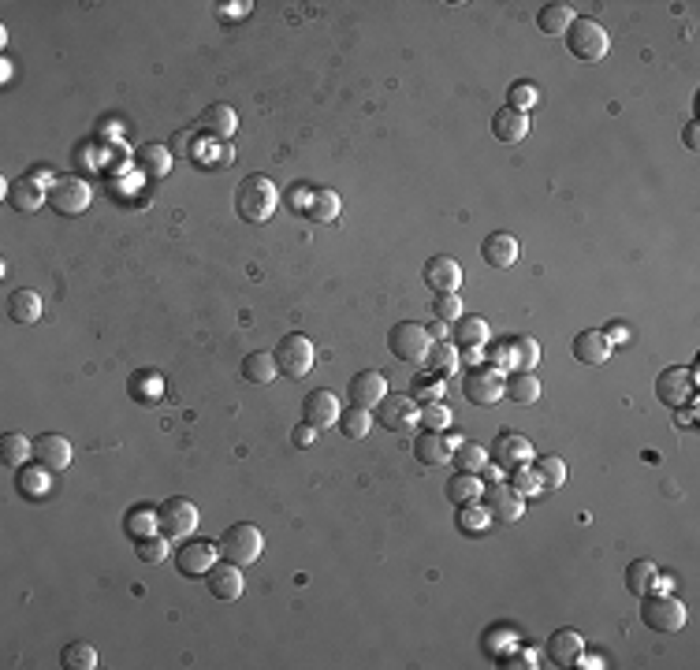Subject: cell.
<instances>
[{"instance_id": "obj_29", "label": "cell", "mask_w": 700, "mask_h": 670, "mask_svg": "<svg viewBox=\"0 0 700 670\" xmlns=\"http://www.w3.org/2000/svg\"><path fill=\"white\" fill-rule=\"evenodd\" d=\"M451 335H454L451 343L462 350V347H484L492 331H489V321H484V317H466V313H462L459 321H454V331H451Z\"/></svg>"}, {"instance_id": "obj_4", "label": "cell", "mask_w": 700, "mask_h": 670, "mask_svg": "<svg viewBox=\"0 0 700 670\" xmlns=\"http://www.w3.org/2000/svg\"><path fill=\"white\" fill-rule=\"evenodd\" d=\"M89 201H94V191H89V182L79 175H56L49 182V205L60 217H82L89 209Z\"/></svg>"}, {"instance_id": "obj_41", "label": "cell", "mask_w": 700, "mask_h": 670, "mask_svg": "<svg viewBox=\"0 0 700 670\" xmlns=\"http://www.w3.org/2000/svg\"><path fill=\"white\" fill-rule=\"evenodd\" d=\"M451 462L459 466L462 473H481L484 466H489V451H484L481 443H454Z\"/></svg>"}, {"instance_id": "obj_51", "label": "cell", "mask_w": 700, "mask_h": 670, "mask_svg": "<svg viewBox=\"0 0 700 670\" xmlns=\"http://www.w3.org/2000/svg\"><path fill=\"white\" fill-rule=\"evenodd\" d=\"M459 510H462V517H459V526H462L466 533H470V529L477 533V529H484V522H489V514H484V510H477L473 503H470V507H459Z\"/></svg>"}, {"instance_id": "obj_21", "label": "cell", "mask_w": 700, "mask_h": 670, "mask_svg": "<svg viewBox=\"0 0 700 670\" xmlns=\"http://www.w3.org/2000/svg\"><path fill=\"white\" fill-rule=\"evenodd\" d=\"M451 451H454V440H447L443 433H417L414 436V459L421 466H443L451 462Z\"/></svg>"}, {"instance_id": "obj_42", "label": "cell", "mask_w": 700, "mask_h": 670, "mask_svg": "<svg viewBox=\"0 0 700 670\" xmlns=\"http://www.w3.org/2000/svg\"><path fill=\"white\" fill-rule=\"evenodd\" d=\"M369 429H373V417H369V410H358V406H350L347 414H340V433H343L347 440H365V436H369Z\"/></svg>"}, {"instance_id": "obj_17", "label": "cell", "mask_w": 700, "mask_h": 670, "mask_svg": "<svg viewBox=\"0 0 700 670\" xmlns=\"http://www.w3.org/2000/svg\"><path fill=\"white\" fill-rule=\"evenodd\" d=\"M492 462L499 470H518V466H529L533 462V443L518 433H499L496 443H492Z\"/></svg>"}, {"instance_id": "obj_9", "label": "cell", "mask_w": 700, "mask_h": 670, "mask_svg": "<svg viewBox=\"0 0 700 670\" xmlns=\"http://www.w3.org/2000/svg\"><path fill=\"white\" fill-rule=\"evenodd\" d=\"M462 391L473 406H496L503 399V377L496 365H473L462 380Z\"/></svg>"}, {"instance_id": "obj_45", "label": "cell", "mask_w": 700, "mask_h": 670, "mask_svg": "<svg viewBox=\"0 0 700 670\" xmlns=\"http://www.w3.org/2000/svg\"><path fill=\"white\" fill-rule=\"evenodd\" d=\"M131 399H135V403H145V399L157 403V399H161V380H157L154 373H145V377L135 373V377H131Z\"/></svg>"}, {"instance_id": "obj_54", "label": "cell", "mask_w": 700, "mask_h": 670, "mask_svg": "<svg viewBox=\"0 0 700 670\" xmlns=\"http://www.w3.org/2000/svg\"><path fill=\"white\" fill-rule=\"evenodd\" d=\"M603 335H607V340H611V343H626V340H630V328H626V324H611V328H607Z\"/></svg>"}, {"instance_id": "obj_49", "label": "cell", "mask_w": 700, "mask_h": 670, "mask_svg": "<svg viewBox=\"0 0 700 670\" xmlns=\"http://www.w3.org/2000/svg\"><path fill=\"white\" fill-rule=\"evenodd\" d=\"M510 489L518 492L522 499H526V496H537V492H544V489H540V480H537V473H533L529 466L510 470Z\"/></svg>"}, {"instance_id": "obj_11", "label": "cell", "mask_w": 700, "mask_h": 670, "mask_svg": "<svg viewBox=\"0 0 700 670\" xmlns=\"http://www.w3.org/2000/svg\"><path fill=\"white\" fill-rule=\"evenodd\" d=\"M377 424L387 433H410L417 424V406L410 395H384L377 406Z\"/></svg>"}, {"instance_id": "obj_15", "label": "cell", "mask_w": 700, "mask_h": 670, "mask_svg": "<svg viewBox=\"0 0 700 670\" xmlns=\"http://www.w3.org/2000/svg\"><path fill=\"white\" fill-rule=\"evenodd\" d=\"M693 384H696V373H689V369H663L656 380V395H659L663 406L678 410L693 399Z\"/></svg>"}, {"instance_id": "obj_56", "label": "cell", "mask_w": 700, "mask_h": 670, "mask_svg": "<svg viewBox=\"0 0 700 670\" xmlns=\"http://www.w3.org/2000/svg\"><path fill=\"white\" fill-rule=\"evenodd\" d=\"M313 433H317V429H310V424H306V429H298V433H294V440H298L302 447H306V443L313 440Z\"/></svg>"}, {"instance_id": "obj_46", "label": "cell", "mask_w": 700, "mask_h": 670, "mask_svg": "<svg viewBox=\"0 0 700 670\" xmlns=\"http://www.w3.org/2000/svg\"><path fill=\"white\" fill-rule=\"evenodd\" d=\"M168 536H149V540H138L135 544V555L142 559V563H164L168 559Z\"/></svg>"}, {"instance_id": "obj_53", "label": "cell", "mask_w": 700, "mask_h": 670, "mask_svg": "<svg viewBox=\"0 0 700 670\" xmlns=\"http://www.w3.org/2000/svg\"><path fill=\"white\" fill-rule=\"evenodd\" d=\"M19 489H26V492H34V496H42L45 492V477L42 473H19Z\"/></svg>"}, {"instance_id": "obj_36", "label": "cell", "mask_w": 700, "mask_h": 670, "mask_svg": "<svg viewBox=\"0 0 700 670\" xmlns=\"http://www.w3.org/2000/svg\"><path fill=\"white\" fill-rule=\"evenodd\" d=\"M425 365H429L433 373H440V377H451V373L462 365L459 347H454L451 340H436V343L429 347V354H425Z\"/></svg>"}, {"instance_id": "obj_24", "label": "cell", "mask_w": 700, "mask_h": 670, "mask_svg": "<svg viewBox=\"0 0 700 670\" xmlns=\"http://www.w3.org/2000/svg\"><path fill=\"white\" fill-rule=\"evenodd\" d=\"M574 358L582 361V365H603L607 358H611V340H607L603 331H582V335H574Z\"/></svg>"}, {"instance_id": "obj_37", "label": "cell", "mask_w": 700, "mask_h": 670, "mask_svg": "<svg viewBox=\"0 0 700 670\" xmlns=\"http://www.w3.org/2000/svg\"><path fill=\"white\" fill-rule=\"evenodd\" d=\"M443 395H447V384H443V377H440V373H433V369L414 373V380H410V399H421V403H440Z\"/></svg>"}, {"instance_id": "obj_52", "label": "cell", "mask_w": 700, "mask_h": 670, "mask_svg": "<svg viewBox=\"0 0 700 670\" xmlns=\"http://www.w3.org/2000/svg\"><path fill=\"white\" fill-rule=\"evenodd\" d=\"M489 365L510 369V340H503V343H492V347H489Z\"/></svg>"}, {"instance_id": "obj_20", "label": "cell", "mask_w": 700, "mask_h": 670, "mask_svg": "<svg viewBox=\"0 0 700 670\" xmlns=\"http://www.w3.org/2000/svg\"><path fill=\"white\" fill-rule=\"evenodd\" d=\"M582 656H585V641L577 629H559V633L547 637V659L555 666H577Z\"/></svg>"}, {"instance_id": "obj_8", "label": "cell", "mask_w": 700, "mask_h": 670, "mask_svg": "<svg viewBox=\"0 0 700 670\" xmlns=\"http://www.w3.org/2000/svg\"><path fill=\"white\" fill-rule=\"evenodd\" d=\"M641 622L652 633H678L686 626V607L675 596H641Z\"/></svg>"}, {"instance_id": "obj_5", "label": "cell", "mask_w": 700, "mask_h": 670, "mask_svg": "<svg viewBox=\"0 0 700 670\" xmlns=\"http://www.w3.org/2000/svg\"><path fill=\"white\" fill-rule=\"evenodd\" d=\"M429 347H433V335L425 331V324H417V321H403V324H395V328H391V335H387V350H391L395 358H399V361H406V365L425 361Z\"/></svg>"}, {"instance_id": "obj_32", "label": "cell", "mask_w": 700, "mask_h": 670, "mask_svg": "<svg viewBox=\"0 0 700 670\" xmlns=\"http://www.w3.org/2000/svg\"><path fill=\"white\" fill-rule=\"evenodd\" d=\"M34 459V440H26L23 433H5L0 436V462L5 466H26Z\"/></svg>"}, {"instance_id": "obj_55", "label": "cell", "mask_w": 700, "mask_h": 670, "mask_svg": "<svg viewBox=\"0 0 700 670\" xmlns=\"http://www.w3.org/2000/svg\"><path fill=\"white\" fill-rule=\"evenodd\" d=\"M425 331H429V335H433V343H436V340H443V335H447V328H443V321H433V324H425Z\"/></svg>"}, {"instance_id": "obj_19", "label": "cell", "mask_w": 700, "mask_h": 670, "mask_svg": "<svg viewBox=\"0 0 700 670\" xmlns=\"http://www.w3.org/2000/svg\"><path fill=\"white\" fill-rule=\"evenodd\" d=\"M198 131L205 138H212V142H228L238 131V116H235L231 105H209L201 112V119H198Z\"/></svg>"}, {"instance_id": "obj_50", "label": "cell", "mask_w": 700, "mask_h": 670, "mask_svg": "<svg viewBox=\"0 0 700 670\" xmlns=\"http://www.w3.org/2000/svg\"><path fill=\"white\" fill-rule=\"evenodd\" d=\"M194 138H201V131L194 127V131H179L175 138H172V157H194L191 149H194Z\"/></svg>"}, {"instance_id": "obj_31", "label": "cell", "mask_w": 700, "mask_h": 670, "mask_svg": "<svg viewBox=\"0 0 700 670\" xmlns=\"http://www.w3.org/2000/svg\"><path fill=\"white\" fill-rule=\"evenodd\" d=\"M656 582H659L656 563H649V559H633V563L626 566V589H630L637 600L649 596V592L656 589Z\"/></svg>"}, {"instance_id": "obj_26", "label": "cell", "mask_w": 700, "mask_h": 670, "mask_svg": "<svg viewBox=\"0 0 700 670\" xmlns=\"http://www.w3.org/2000/svg\"><path fill=\"white\" fill-rule=\"evenodd\" d=\"M492 135H496L499 142H507V145L529 138V116H526V112H514V108H499V112L492 116Z\"/></svg>"}, {"instance_id": "obj_40", "label": "cell", "mask_w": 700, "mask_h": 670, "mask_svg": "<svg viewBox=\"0 0 700 670\" xmlns=\"http://www.w3.org/2000/svg\"><path fill=\"white\" fill-rule=\"evenodd\" d=\"M533 473L540 480V489H563L566 484V462L559 459V454H540Z\"/></svg>"}, {"instance_id": "obj_34", "label": "cell", "mask_w": 700, "mask_h": 670, "mask_svg": "<svg viewBox=\"0 0 700 670\" xmlns=\"http://www.w3.org/2000/svg\"><path fill=\"white\" fill-rule=\"evenodd\" d=\"M138 168L149 175V179H164L172 172V149L168 145H157V142H149L138 149Z\"/></svg>"}, {"instance_id": "obj_30", "label": "cell", "mask_w": 700, "mask_h": 670, "mask_svg": "<svg viewBox=\"0 0 700 670\" xmlns=\"http://www.w3.org/2000/svg\"><path fill=\"white\" fill-rule=\"evenodd\" d=\"M8 317L15 321V324H38L42 321V294L38 291H15L12 298H8Z\"/></svg>"}, {"instance_id": "obj_23", "label": "cell", "mask_w": 700, "mask_h": 670, "mask_svg": "<svg viewBox=\"0 0 700 670\" xmlns=\"http://www.w3.org/2000/svg\"><path fill=\"white\" fill-rule=\"evenodd\" d=\"M425 284H429L436 294H454L462 287V268L454 257H433L425 265Z\"/></svg>"}, {"instance_id": "obj_12", "label": "cell", "mask_w": 700, "mask_h": 670, "mask_svg": "<svg viewBox=\"0 0 700 670\" xmlns=\"http://www.w3.org/2000/svg\"><path fill=\"white\" fill-rule=\"evenodd\" d=\"M340 399L331 391H324V387H317V391H310L306 399H302V421L310 424V429H331V424H340Z\"/></svg>"}, {"instance_id": "obj_57", "label": "cell", "mask_w": 700, "mask_h": 670, "mask_svg": "<svg viewBox=\"0 0 700 670\" xmlns=\"http://www.w3.org/2000/svg\"><path fill=\"white\" fill-rule=\"evenodd\" d=\"M686 145H689V149H696V124H689V127H686Z\"/></svg>"}, {"instance_id": "obj_48", "label": "cell", "mask_w": 700, "mask_h": 670, "mask_svg": "<svg viewBox=\"0 0 700 670\" xmlns=\"http://www.w3.org/2000/svg\"><path fill=\"white\" fill-rule=\"evenodd\" d=\"M433 317L443 321V324H447V321L454 324V321L462 317V298H459V294H436V302H433Z\"/></svg>"}, {"instance_id": "obj_25", "label": "cell", "mask_w": 700, "mask_h": 670, "mask_svg": "<svg viewBox=\"0 0 700 670\" xmlns=\"http://www.w3.org/2000/svg\"><path fill=\"white\" fill-rule=\"evenodd\" d=\"M49 201V187H38V179H19L8 187V205L15 212H38Z\"/></svg>"}, {"instance_id": "obj_44", "label": "cell", "mask_w": 700, "mask_h": 670, "mask_svg": "<svg viewBox=\"0 0 700 670\" xmlns=\"http://www.w3.org/2000/svg\"><path fill=\"white\" fill-rule=\"evenodd\" d=\"M417 421L429 433H447L451 429V410L443 403H425V410H417Z\"/></svg>"}, {"instance_id": "obj_18", "label": "cell", "mask_w": 700, "mask_h": 670, "mask_svg": "<svg viewBox=\"0 0 700 670\" xmlns=\"http://www.w3.org/2000/svg\"><path fill=\"white\" fill-rule=\"evenodd\" d=\"M34 459L45 473H60V470L71 466V443L64 436H56V433H42L34 440Z\"/></svg>"}, {"instance_id": "obj_22", "label": "cell", "mask_w": 700, "mask_h": 670, "mask_svg": "<svg viewBox=\"0 0 700 670\" xmlns=\"http://www.w3.org/2000/svg\"><path fill=\"white\" fill-rule=\"evenodd\" d=\"M518 238L514 235H507V231H492L489 238L481 242V257H484V265L489 268H510L514 261H518Z\"/></svg>"}, {"instance_id": "obj_7", "label": "cell", "mask_w": 700, "mask_h": 670, "mask_svg": "<svg viewBox=\"0 0 700 670\" xmlns=\"http://www.w3.org/2000/svg\"><path fill=\"white\" fill-rule=\"evenodd\" d=\"M272 358H276V369L284 377L302 380L313 369V343L302 331H291V335H284V340H280V347L272 350Z\"/></svg>"}, {"instance_id": "obj_2", "label": "cell", "mask_w": 700, "mask_h": 670, "mask_svg": "<svg viewBox=\"0 0 700 670\" xmlns=\"http://www.w3.org/2000/svg\"><path fill=\"white\" fill-rule=\"evenodd\" d=\"M566 49L574 60H582V64H596V60L607 56V49H611V38H607V30L593 19H574L566 26V34H563Z\"/></svg>"}, {"instance_id": "obj_14", "label": "cell", "mask_w": 700, "mask_h": 670, "mask_svg": "<svg viewBox=\"0 0 700 670\" xmlns=\"http://www.w3.org/2000/svg\"><path fill=\"white\" fill-rule=\"evenodd\" d=\"M217 544H205V540H187L175 552V570L182 573V577H201V573H209L212 566H217Z\"/></svg>"}, {"instance_id": "obj_3", "label": "cell", "mask_w": 700, "mask_h": 670, "mask_svg": "<svg viewBox=\"0 0 700 670\" xmlns=\"http://www.w3.org/2000/svg\"><path fill=\"white\" fill-rule=\"evenodd\" d=\"M217 552H220L228 563H235V566H250V563H257L261 552H265V536H261L257 526L238 522V526H228V529L220 533Z\"/></svg>"}, {"instance_id": "obj_1", "label": "cell", "mask_w": 700, "mask_h": 670, "mask_svg": "<svg viewBox=\"0 0 700 670\" xmlns=\"http://www.w3.org/2000/svg\"><path fill=\"white\" fill-rule=\"evenodd\" d=\"M276 205H280V191H276V182H272L268 175H247V179L238 182V191H235V212L247 224L272 220Z\"/></svg>"}, {"instance_id": "obj_39", "label": "cell", "mask_w": 700, "mask_h": 670, "mask_svg": "<svg viewBox=\"0 0 700 670\" xmlns=\"http://www.w3.org/2000/svg\"><path fill=\"white\" fill-rule=\"evenodd\" d=\"M540 361V343L533 335H510V365L522 373H533V365Z\"/></svg>"}, {"instance_id": "obj_10", "label": "cell", "mask_w": 700, "mask_h": 670, "mask_svg": "<svg viewBox=\"0 0 700 670\" xmlns=\"http://www.w3.org/2000/svg\"><path fill=\"white\" fill-rule=\"evenodd\" d=\"M484 514H489V522H518L526 514V499L510 489V484H484Z\"/></svg>"}, {"instance_id": "obj_6", "label": "cell", "mask_w": 700, "mask_h": 670, "mask_svg": "<svg viewBox=\"0 0 700 670\" xmlns=\"http://www.w3.org/2000/svg\"><path fill=\"white\" fill-rule=\"evenodd\" d=\"M157 529L168 540H187L198 529V507L182 496H172L157 507Z\"/></svg>"}, {"instance_id": "obj_16", "label": "cell", "mask_w": 700, "mask_h": 670, "mask_svg": "<svg viewBox=\"0 0 700 670\" xmlns=\"http://www.w3.org/2000/svg\"><path fill=\"white\" fill-rule=\"evenodd\" d=\"M205 585H209L212 600H220V603H235L242 596V589H247V582H242V566H235L228 559L205 573Z\"/></svg>"}, {"instance_id": "obj_13", "label": "cell", "mask_w": 700, "mask_h": 670, "mask_svg": "<svg viewBox=\"0 0 700 670\" xmlns=\"http://www.w3.org/2000/svg\"><path fill=\"white\" fill-rule=\"evenodd\" d=\"M384 395H387V380H384L377 369H361V373H354L350 384H347V399H350V406H358V410H377Z\"/></svg>"}, {"instance_id": "obj_33", "label": "cell", "mask_w": 700, "mask_h": 670, "mask_svg": "<svg viewBox=\"0 0 700 670\" xmlns=\"http://www.w3.org/2000/svg\"><path fill=\"white\" fill-rule=\"evenodd\" d=\"M280 369H276V358L272 354H265V350H254V354H247L242 358V380L247 384H272V377H276Z\"/></svg>"}, {"instance_id": "obj_35", "label": "cell", "mask_w": 700, "mask_h": 670, "mask_svg": "<svg viewBox=\"0 0 700 670\" xmlns=\"http://www.w3.org/2000/svg\"><path fill=\"white\" fill-rule=\"evenodd\" d=\"M306 217L310 220H317V224H331L340 217V198H336V191H313V194H306Z\"/></svg>"}, {"instance_id": "obj_43", "label": "cell", "mask_w": 700, "mask_h": 670, "mask_svg": "<svg viewBox=\"0 0 700 670\" xmlns=\"http://www.w3.org/2000/svg\"><path fill=\"white\" fill-rule=\"evenodd\" d=\"M60 666H68V670H94L98 666V652L89 645H82V641H75V645H68L64 652H60Z\"/></svg>"}, {"instance_id": "obj_38", "label": "cell", "mask_w": 700, "mask_h": 670, "mask_svg": "<svg viewBox=\"0 0 700 670\" xmlns=\"http://www.w3.org/2000/svg\"><path fill=\"white\" fill-rule=\"evenodd\" d=\"M570 23H574V12H570L566 5H544V8L537 12V26H540V34H547V38L566 34Z\"/></svg>"}, {"instance_id": "obj_28", "label": "cell", "mask_w": 700, "mask_h": 670, "mask_svg": "<svg viewBox=\"0 0 700 670\" xmlns=\"http://www.w3.org/2000/svg\"><path fill=\"white\" fill-rule=\"evenodd\" d=\"M447 499L454 503V507H470V503H477L481 499V492H484V484H481V473H454L451 480H447Z\"/></svg>"}, {"instance_id": "obj_47", "label": "cell", "mask_w": 700, "mask_h": 670, "mask_svg": "<svg viewBox=\"0 0 700 670\" xmlns=\"http://www.w3.org/2000/svg\"><path fill=\"white\" fill-rule=\"evenodd\" d=\"M507 98H510V105H507V108H514V112H529V108L540 101V89H537L533 82H514Z\"/></svg>"}, {"instance_id": "obj_27", "label": "cell", "mask_w": 700, "mask_h": 670, "mask_svg": "<svg viewBox=\"0 0 700 670\" xmlns=\"http://www.w3.org/2000/svg\"><path fill=\"white\" fill-rule=\"evenodd\" d=\"M503 399L510 403H518V406H529L540 399V380L533 373H522V369H514L507 380H503Z\"/></svg>"}]
</instances>
